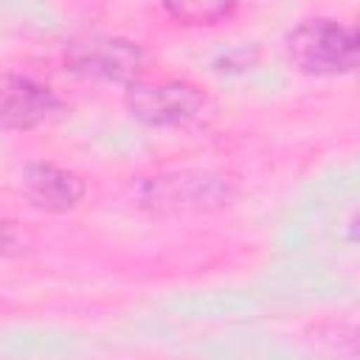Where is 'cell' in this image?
Masks as SVG:
<instances>
[{"label": "cell", "mask_w": 360, "mask_h": 360, "mask_svg": "<svg viewBox=\"0 0 360 360\" xmlns=\"http://www.w3.org/2000/svg\"><path fill=\"white\" fill-rule=\"evenodd\" d=\"M124 107L127 112L155 129H188L202 127L214 118L217 104L208 90L191 79H138L124 87Z\"/></svg>", "instance_id": "2"}, {"label": "cell", "mask_w": 360, "mask_h": 360, "mask_svg": "<svg viewBox=\"0 0 360 360\" xmlns=\"http://www.w3.org/2000/svg\"><path fill=\"white\" fill-rule=\"evenodd\" d=\"M28 248V233L14 222V219H3L0 217V259L6 256H17Z\"/></svg>", "instance_id": "8"}, {"label": "cell", "mask_w": 360, "mask_h": 360, "mask_svg": "<svg viewBox=\"0 0 360 360\" xmlns=\"http://www.w3.org/2000/svg\"><path fill=\"white\" fill-rule=\"evenodd\" d=\"M62 65L73 76L127 87L149 73V53L141 42L127 37L82 34L62 48Z\"/></svg>", "instance_id": "4"}, {"label": "cell", "mask_w": 360, "mask_h": 360, "mask_svg": "<svg viewBox=\"0 0 360 360\" xmlns=\"http://www.w3.org/2000/svg\"><path fill=\"white\" fill-rule=\"evenodd\" d=\"M357 51L360 39L354 25L335 17H307L284 37V53L290 65L318 79L352 76L357 70Z\"/></svg>", "instance_id": "3"}, {"label": "cell", "mask_w": 360, "mask_h": 360, "mask_svg": "<svg viewBox=\"0 0 360 360\" xmlns=\"http://www.w3.org/2000/svg\"><path fill=\"white\" fill-rule=\"evenodd\" d=\"M239 186L217 169H169L146 174L135 186V205L155 219L205 217L236 202Z\"/></svg>", "instance_id": "1"}, {"label": "cell", "mask_w": 360, "mask_h": 360, "mask_svg": "<svg viewBox=\"0 0 360 360\" xmlns=\"http://www.w3.org/2000/svg\"><path fill=\"white\" fill-rule=\"evenodd\" d=\"M62 107V98L53 87L11 70H0V129L25 132L48 118H53Z\"/></svg>", "instance_id": "6"}, {"label": "cell", "mask_w": 360, "mask_h": 360, "mask_svg": "<svg viewBox=\"0 0 360 360\" xmlns=\"http://www.w3.org/2000/svg\"><path fill=\"white\" fill-rule=\"evenodd\" d=\"M17 188L22 200L42 214H68L87 197V180L53 160H28L20 169Z\"/></svg>", "instance_id": "5"}, {"label": "cell", "mask_w": 360, "mask_h": 360, "mask_svg": "<svg viewBox=\"0 0 360 360\" xmlns=\"http://www.w3.org/2000/svg\"><path fill=\"white\" fill-rule=\"evenodd\" d=\"M242 0H160L169 20L186 28H211L233 17Z\"/></svg>", "instance_id": "7"}]
</instances>
